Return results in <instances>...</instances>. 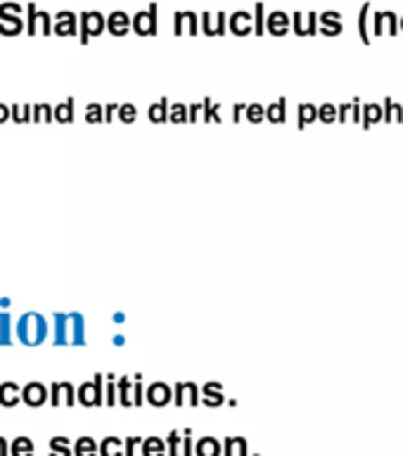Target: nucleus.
Listing matches in <instances>:
<instances>
[{"label": "nucleus", "mask_w": 403, "mask_h": 456, "mask_svg": "<svg viewBox=\"0 0 403 456\" xmlns=\"http://www.w3.org/2000/svg\"><path fill=\"white\" fill-rule=\"evenodd\" d=\"M195 454V444H192V430L190 428H185L183 430V452L181 456H192Z\"/></svg>", "instance_id": "44"}, {"label": "nucleus", "mask_w": 403, "mask_h": 456, "mask_svg": "<svg viewBox=\"0 0 403 456\" xmlns=\"http://www.w3.org/2000/svg\"><path fill=\"white\" fill-rule=\"evenodd\" d=\"M169 121H173V124H185L188 121V107L181 105V102L169 105Z\"/></svg>", "instance_id": "39"}, {"label": "nucleus", "mask_w": 403, "mask_h": 456, "mask_svg": "<svg viewBox=\"0 0 403 456\" xmlns=\"http://www.w3.org/2000/svg\"><path fill=\"white\" fill-rule=\"evenodd\" d=\"M48 404L50 406H74L77 404V387L69 380H55L48 385Z\"/></svg>", "instance_id": "5"}, {"label": "nucleus", "mask_w": 403, "mask_h": 456, "mask_svg": "<svg viewBox=\"0 0 403 456\" xmlns=\"http://www.w3.org/2000/svg\"><path fill=\"white\" fill-rule=\"evenodd\" d=\"M10 456H34V442L31 437H14L10 442Z\"/></svg>", "instance_id": "27"}, {"label": "nucleus", "mask_w": 403, "mask_h": 456, "mask_svg": "<svg viewBox=\"0 0 403 456\" xmlns=\"http://www.w3.org/2000/svg\"><path fill=\"white\" fill-rule=\"evenodd\" d=\"M173 31H176V36H195L199 31V17L195 12H183L181 10V12L173 14Z\"/></svg>", "instance_id": "12"}, {"label": "nucleus", "mask_w": 403, "mask_h": 456, "mask_svg": "<svg viewBox=\"0 0 403 456\" xmlns=\"http://www.w3.org/2000/svg\"><path fill=\"white\" fill-rule=\"evenodd\" d=\"M50 338L57 347L85 345V316L81 312H55L50 319Z\"/></svg>", "instance_id": "1"}, {"label": "nucleus", "mask_w": 403, "mask_h": 456, "mask_svg": "<svg viewBox=\"0 0 403 456\" xmlns=\"http://www.w3.org/2000/svg\"><path fill=\"white\" fill-rule=\"evenodd\" d=\"M145 404V385H142V376H135L133 380V406Z\"/></svg>", "instance_id": "42"}, {"label": "nucleus", "mask_w": 403, "mask_h": 456, "mask_svg": "<svg viewBox=\"0 0 403 456\" xmlns=\"http://www.w3.org/2000/svg\"><path fill=\"white\" fill-rule=\"evenodd\" d=\"M21 402V385L7 380V383L0 385V406L5 409H12Z\"/></svg>", "instance_id": "17"}, {"label": "nucleus", "mask_w": 403, "mask_h": 456, "mask_svg": "<svg viewBox=\"0 0 403 456\" xmlns=\"http://www.w3.org/2000/svg\"><path fill=\"white\" fill-rule=\"evenodd\" d=\"M195 456H221V442L216 437H199L195 442Z\"/></svg>", "instance_id": "21"}, {"label": "nucleus", "mask_w": 403, "mask_h": 456, "mask_svg": "<svg viewBox=\"0 0 403 456\" xmlns=\"http://www.w3.org/2000/svg\"><path fill=\"white\" fill-rule=\"evenodd\" d=\"M221 456H249V447L245 437H226L221 444Z\"/></svg>", "instance_id": "18"}, {"label": "nucleus", "mask_w": 403, "mask_h": 456, "mask_svg": "<svg viewBox=\"0 0 403 456\" xmlns=\"http://www.w3.org/2000/svg\"><path fill=\"white\" fill-rule=\"evenodd\" d=\"M266 28L273 36H285L290 31V17L285 12H270L269 20H266Z\"/></svg>", "instance_id": "19"}, {"label": "nucleus", "mask_w": 403, "mask_h": 456, "mask_svg": "<svg viewBox=\"0 0 403 456\" xmlns=\"http://www.w3.org/2000/svg\"><path fill=\"white\" fill-rule=\"evenodd\" d=\"M285 107H287V100L285 98L278 100L276 105H269L266 107V119L273 121V124H283L287 119V110Z\"/></svg>", "instance_id": "30"}, {"label": "nucleus", "mask_w": 403, "mask_h": 456, "mask_svg": "<svg viewBox=\"0 0 403 456\" xmlns=\"http://www.w3.org/2000/svg\"><path fill=\"white\" fill-rule=\"evenodd\" d=\"M318 119V110L313 105H302L299 107V128H304L306 124H311V121Z\"/></svg>", "instance_id": "37"}, {"label": "nucleus", "mask_w": 403, "mask_h": 456, "mask_svg": "<svg viewBox=\"0 0 403 456\" xmlns=\"http://www.w3.org/2000/svg\"><path fill=\"white\" fill-rule=\"evenodd\" d=\"M85 121H88V124H105V117H102V105H98V102L85 105Z\"/></svg>", "instance_id": "38"}, {"label": "nucleus", "mask_w": 403, "mask_h": 456, "mask_svg": "<svg viewBox=\"0 0 403 456\" xmlns=\"http://www.w3.org/2000/svg\"><path fill=\"white\" fill-rule=\"evenodd\" d=\"M164 442H166V456H181V442H183L181 430H171Z\"/></svg>", "instance_id": "32"}, {"label": "nucleus", "mask_w": 403, "mask_h": 456, "mask_svg": "<svg viewBox=\"0 0 403 456\" xmlns=\"http://www.w3.org/2000/svg\"><path fill=\"white\" fill-rule=\"evenodd\" d=\"M31 121H36V124H50L52 119V107L50 105H34L31 107Z\"/></svg>", "instance_id": "34"}, {"label": "nucleus", "mask_w": 403, "mask_h": 456, "mask_svg": "<svg viewBox=\"0 0 403 456\" xmlns=\"http://www.w3.org/2000/svg\"><path fill=\"white\" fill-rule=\"evenodd\" d=\"M173 404L176 406H199V385L188 380V383L173 385Z\"/></svg>", "instance_id": "10"}, {"label": "nucleus", "mask_w": 403, "mask_h": 456, "mask_svg": "<svg viewBox=\"0 0 403 456\" xmlns=\"http://www.w3.org/2000/svg\"><path fill=\"white\" fill-rule=\"evenodd\" d=\"M24 10H27V21H24V28H27L28 36H36L38 34V7H36L34 3H28Z\"/></svg>", "instance_id": "33"}, {"label": "nucleus", "mask_w": 403, "mask_h": 456, "mask_svg": "<svg viewBox=\"0 0 403 456\" xmlns=\"http://www.w3.org/2000/svg\"><path fill=\"white\" fill-rule=\"evenodd\" d=\"M142 437H126L124 440V456H135V449L141 447Z\"/></svg>", "instance_id": "45"}, {"label": "nucleus", "mask_w": 403, "mask_h": 456, "mask_svg": "<svg viewBox=\"0 0 403 456\" xmlns=\"http://www.w3.org/2000/svg\"><path fill=\"white\" fill-rule=\"evenodd\" d=\"M245 117H247V121H252V124H259V121L266 119V107L262 105H247L245 107Z\"/></svg>", "instance_id": "40"}, {"label": "nucleus", "mask_w": 403, "mask_h": 456, "mask_svg": "<svg viewBox=\"0 0 403 456\" xmlns=\"http://www.w3.org/2000/svg\"><path fill=\"white\" fill-rule=\"evenodd\" d=\"M14 345V319L10 312H0V347Z\"/></svg>", "instance_id": "20"}, {"label": "nucleus", "mask_w": 403, "mask_h": 456, "mask_svg": "<svg viewBox=\"0 0 403 456\" xmlns=\"http://www.w3.org/2000/svg\"><path fill=\"white\" fill-rule=\"evenodd\" d=\"M199 119H202V105L188 107V121H192V124H195V121H199Z\"/></svg>", "instance_id": "48"}, {"label": "nucleus", "mask_w": 403, "mask_h": 456, "mask_svg": "<svg viewBox=\"0 0 403 456\" xmlns=\"http://www.w3.org/2000/svg\"><path fill=\"white\" fill-rule=\"evenodd\" d=\"M10 119L17 121V124H21V107L20 105L10 107Z\"/></svg>", "instance_id": "50"}, {"label": "nucleus", "mask_w": 403, "mask_h": 456, "mask_svg": "<svg viewBox=\"0 0 403 456\" xmlns=\"http://www.w3.org/2000/svg\"><path fill=\"white\" fill-rule=\"evenodd\" d=\"M145 402L149 406H157V409H164L173 402V390H171L169 383H162V380H155L145 387Z\"/></svg>", "instance_id": "8"}, {"label": "nucleus", "mask_w": 403, "mask_h": 456, "mask_svg": "<svg viewBox=\"0 0 403 456\" xmlns=\"http://www.w3.org/2000/svg\"><path fill=\"white\" fill-rule=\"evenodd\" d=\"M0 34L17 36L24 28V7L20 3H3L0 5Z\"/></svg>", "instance_id": "4"}, {"label": "nucleus", "mask_w": 403, "mask_h": 456, "mask_svg": "<svg viewBox=\"0 0 403 456\" xmlns=\"http://www.w3.org/2000/svg\"><path fill=\"white\" fill-rule=\"evenodd\" d=\"M78 404L85 409L105 406V376L102 373H95L93 380L78 385Z\"/></svg>", "instance_id": "3"}, {"label": "nucleus", "mask_w": 403, "mask_h": 456, "mask_svg": "<svg viewBox=\"0 0 403 456\" xmlns=\"http://www.w3.org/2000/svg\"><path fill=\"white\" fill-rule=\"evenodd\" d=\"M401 28H403V20H401Z\"/></svg>", "instance_id": "58"}, {"label": "nucleus", "mask_w": 403, "mask_h": 456, "mask_svg": "<svg viewBox=\"0 0 403 456\" xmlns=\"http://www.w3.org/2000/svg\"><path fill=\"white\" fill-rule=\"evenodd\" d=\"M169 98H162L157 105H152L148 110V119L152 121V124H166L169 121Z\"/></svg>", "instance_id": "23"}, {"label": "nucleus", "mask_w": 403, "mask_h": 456, "mask_svg": "<svg viewBox=\"0 0 403 456\" xmlns=\"http://www.w3.org/2000/svg\"><path fill=\"white\" fill-rule=\"evenodd\" d=\"M199 404L212 406V409L226 404V397H223V387H221V383L202 385V387H199Z\"/></svg>", "instance_id": "13"}, {"label": "nucleus", "mask_w": 403, "mask_h": 456, "mask_svg": "<svg viewBox=\"0 0 403 456\" xmlns=\"http://www.w3.org/2000/svg\"><path fill=\"white\" fill-rule=\"evenodd\" d=\"M226 24L230 27V34L235 36H247L254 31V17H252L247 10H238V12H233Z\"/></svg>", "instance_id": "11"}, {"label": "nucleus", "mask_w": 403, "mask_h": 456, "mask_svg": "<svg viewBox=\"0 0 403 456\" xmlns=\"http://www.w3.org/2000/svg\"><path fill=\"white\" fill-rule=\"evenodd\" d=\"M199 21H202V34H206V36H223V34H226L228 17L223 12H216L214 17L209 12H205L202 17H199Z\"/></svg>", "instance_id": "14"}, {"label": "nucleus", "mask_w": 403, "mask_h": 456, "mask_svg": "<svg viewBox=\"0 0 403 456\" xmlns=\"http://www.w3.org/2000/svg\"><path fill=\"white\" fill-rule=\"evenodd\" d=\"M117 107H119V105H105V107H102V117H105V124H109V121L114 119V114H117Z\"/></svg>", "instance_id": "49"}, {"label": "nucleus", "mask_w": 403, "mask_h": 456, "mask_svg": "<svg viewBox=\"0 0 403 456\" xmlns=\"http://www.w3.org/2000/svg\"><path fill=\"white\" fill-rule=\"evenodd\" d=\"M117 404V378L112 373L105 376V406Z\"/></svg>", "instance_id": "36"}, {"label": "nucleus", "mask_w": 403, "mask_h": 456, "mask_svg": "<svg viewBox=\"0 0 403 456\" xmlns=\"http://www.w3.org/2000/svg\"><path fill=\"white\" fill-rule=\"evenodd\" d=\"M342 17L340 12H326L320 14V24H323V34L326 36H337L342 31Z\"/></svg>", "instance_id": "28"}, {"label": "nucleus", "mask_w": 403, "mask_h": 456, "mask_svg": "<svg viewBox=\"0 0 403 456\" xmlns=\"http://www.w3.org/2000/svg\"><path fill=\"white\" fill-rule=\"evenodd\" d=\"M112 321H114V323H124V321H126V314H124V312H114L112 314Z\"/></svg>", "instance_id": "57"}, {"label": "nucleus", "mask_w": 403, "mask_h": 456, "mask_svg": "<svg viewBox=\"0 0 403 456\" xmlns=\"http://www.w3.org/2000/svg\"><path fill=\"white\" fill-rule=\"evenodd\" d=\"M142 456H166V442L162 437H145L141 442Z\"/></svg>", "instance_id": "25"}, {"label": "nucleus", "mask_w": 403, "mask_h": 456, "mask_svg": "<svg viewBox=\"0 0 403 456\" xmlns=\"http://www.w3.org/2000/svg\"><path fill=\"white\" fill-rule=\"evenodd\" d=\"M131 28H133L138 36H155L157 34V5L148 7V10H141L135 12V17L131 20Z\"/></svg>", "instance_id": "9"}, {"label": "nucleus", "mask_w": 403, "mask_h": 456, "mask_svg": "<svg viewBox=\"0 0 403 456\" xmlns=\"http://www.w3.org/2000/svg\"><path fill=\"white\" fill-rule=\"evenodd\" d=\"M74 456H98V442L93 437H78V442L71 449Z\"/></svg>", "instance_id": "29"}, {"label": "nucleus", "mask_w": 403, "mask_h": 456, "mask_svg": "<svg viewBox=\"0 0 403 456\" xmlns=\"http://www.w3.org/2000/svg\"><path fill=\"white\" fill-rule=\"evenodd\" d=\"M266 31V20H263V3H256L254 7V34L262 36Z\"/></svg>", "instance_id": "43"}, {"label": "nucleus", "mask_w": 403, "mask_h": 456, "mask_svg": "<svg viewBox=\"0 0 403 456\" xmlns=\"http://www.w3.org/2000/svg\"><path fill=\"white\" fill-rule=\"evenodd\" d=\"M31 121V105L21 107V124H28Z\"/></svg>", "instance_id": "51"}, {"label": "nucleus", "mask_w": 403, "mask_h": 456, "mask_svg": "<svg viewBox=\"0 0 403 456\" xmlns=\"http://www.w3.org/2000/svg\"><path fill=\"white\" fill-rule=\"evenodd\" d=\"M21 404H27L28 409H41L48 404V385L31 380L21 387Z\"/></svg>", "instance_id": "7"}, {"label": "nucleus", "mask_w": 403, "mask_h": 456, "mask_svg": "<svg viewBox=\"0 0 403 456\" xmlns=\"http://www.w3.org/2000/svg\"><path fill=\"white\" fill-rule=\"evenodd\" d=\"M117 390H119V404L121 406H133V378H119L117 380Z\"/></svg>", "instance_id": "24"}, {"label": "nucleus", "mask_w": 403, "mask_h": 456, "mask_svg": "<svg viewBox=\"0 0 403 456\" xmlns=\"http://www.w3.org/2000/svg\"><path fill=\"white\" fill-rule=\"evenodd\" d=\"M74 105H77V100L69 98L62 105L52 107V119L60 121V124H71L74 121Z\"/></svg>", "instance_id": "26"}, {"label": "nucleus", "mask_w": 403, "mask_h": 456, "mask_svg": "<svg viewBox=\"0 0 403 456\" xmlns=\"http://www.w3.org/2000/svg\"><path fill=\"white\" fill-rule=\"evenodd\" d=\"M78 27H81V34H78L81 45H88L91 38H95V36L105 31V17L100 12H84L78 17Z\"/></svg>", "instance_id": "6"}, {"label": "nucleus", "mask_w": 403, "mask_h": 456, "mask_svg": "<svg viewBox=\"0 0 403 456\" xmlns=\"http://www.w3.org/2000/svg\"><path fill=\"white\" fill-rule=\"evenodd\" d=\"M98 454L100 456H124V440L121 437H105L98 442Z\"/></svg>", "instance_id": "22"}, {"label": "nucleus", "mask_w": 403, "mask_h": 456, "mask_svg": "<svg viewBox=\"0 0 403 456\" xmlns=\"http://www.w3.org/2000/svg\"><path fill=\"white\" fill-rule=\"evenodd\" d=\"M245 107H247V105H235L233 107V121H240L242 119V112H245Z\"/></svg>", "instance_id": "55"}, {"label": "nucleus", "mask_w": 403, "mask_h": 456, "mask_svg": "<svg viewBox=\"0 0 403 456\" xmlns=\"http://www.w3.org/2000/svg\"><path fill=\"white\" fill-rule=\"evenodd\" d=\"M105 28L112 36L121 38V36H126L128 31H131V17H128L126 12H121V10H117V12H112L105 20Z\"/></svg>", "instance_id": "15"}, {"label": "nucleus", "mask_w": 403, "mask_h": 456, "mask_svg": "<svg viewBox=\"0 0 403 456\" xmlns=\"http://www.w3.org/2000/svg\"><path fill=\"white\" fill-rule=\"evenodd\" d=\"M112 342H114V345H117V347H124V345H126V335H114V338H112Z\"/></svg>", "instance_id": "56"}, {"label": "nucleus", "mask_w": 403, "mask_h": 456, "mask_svg": "<svg viewBox=\"0 0 403 456\" xmlns=\"http://www.w3.org/2000/svg\"><path fill=\"white\" fill-rule=\"evenodd\" d=\"M10 306H12V299L0 297V312H10Z\"/></svg>", "instance_id": "54"}, {"label": "nucleus", "mask_w": 403, "mask_h": 456, "mask_svg": "<svg viewBox=\"0 0 403 456\" xmlns=\"http://www.w3.org/2000/svg\"><path fill=\"white\" fill-rule=\"evenodd\" d=\"M5 121H10V107L0 105V124H5Z\"/></svg>", "instance_id": "52"}, {"label": "nucleus", "mask_w": 403, "mask_h": 456, "mask_svg": "<svg viewBox=\"0 0 403 456\" xmlns=\"http://www.w3.org/2000/svg\"><path fill=\"white\" fill-rule=\"evenodd\" d=\"M50 456H74L69 437H52L50 440Z\"/></svg>", "instance_id": "31"}, {"label": "nucleus", "mask_w": 403, "mask_h": 456, "mask_svg": "<svg viewBox=\"0 0 403 456\" xmlns=\"http://www.w3.org/2000/svg\"><path fill=\"white\" fill-rule=\"evenodd\" d=\"M117 117H119V121H124V124H133V121L138 119V107L131 105V102H124V105L117 107Z\"/></svg>", "instance_id": "35"}, {"label": "nucleus", "mask_w": 403, "mask_h": 456, "mask_svg": "<svg viewBox=\"0 0 403 456\" xmlns=\"http://www.w3.org/2000/svg\"><path fill=\"white\" fill-rule=\"evenodd\" d=\"M0 456H10V444L5 437H0Z\"/></svg>", "instance_id": "53"}, {"label": "nucleus", "mask_w": 403, "mask_h": 456, "mask_svg": "<svg viewBox=\"0 0 403 456\" xmlns=\"http://www.w3.org/2000/svg\"><path fill=\"white\" fill-rule=\"evenodd\" d=\"M50 319L41 312H24L14 321V340L27 347H38L50 338Z\"/></svg>", "instance_id": "2"}, {"label": "nucleus", "mask_w": 403, "mask_h": 456, "mask_svg": "<svg viewBox=\"0 0 403 456\" xmlns=\"http://www.w3.org/2000/svg\"><path fill=\"white\" fill-rule=\"evenodd\" d=\"M38 34L41 36L52 34V17H50L45 10H41V12H38Z\"/></svg>", "instance_id": "41"}, {"label": "nucleus", "mask_w": 403, "mask_h": 456, "mask_svg": "<svg viewBox=\"0 0 403 456\" xmlns=\"http://www.w3.org/2000/svg\"><path fill=\"white\" fill-rule=\"evenodd\" d=\"M334 112H337V110H334L333 105H323L318 110V119L326 121V124H330V121H334Z\"/></svg>", "instance_id": "46"}, {"label": "nucleus", "mask_w": 403, "mask_h": 456, "mask_svg": "<svg viewBox=\"0 0 403 456\" xmlns=\"http://www.w3.org/2000/svg\"><path fill=\"white\" fill-rule=\"evenodd\" d=\"M52 21V34L57 36H74L78 31V20L74 12H57Z\"/></svg>", "instance_id": "16"}, {"label": "nucleus", "mask_w": 403, "mask_h": 456, "mask_svg": "<svg viewBox=\"0 0 403 456\" xmlns=\"http://www.w3.org/2000/svg\"><path fill=\"white\" fill-rule=\"evenodd\" d=\"M368 10H370V5H363V10H361V21H359V27H361L363 43H370V38H368V31H366V14H368Z\"/></svg>", "instance_id": "47"}]
</instances>
